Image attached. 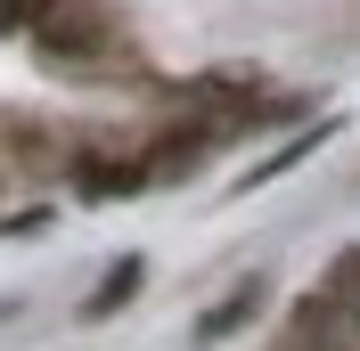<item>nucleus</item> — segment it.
Masks as SVG:
<instances>
[{
  "label": "nucleus",
  "instance_id": "obj_4",
  "mask_svg": "<svg viewBox=\"0 0 360 351\" xmlns=\"http://www.w3.org/2000/svg\"><path fill=\"white\" fill-rule=\"evenodd\" d=\"M246 310H254V286H246V294H229V303L205 319V327H197V343H221V335H238V327H246Z\"/></svg>",
  "mask_w": 360,
  "mask_h": 351
},
{
  "label": "nucleus",
  "instance_id": "obj_3",
  "mask_svg": "<svg viewBox=\"0 0 360 351\" xmlns=\"http://www.w3.org/2000/svg\"><path fill=\"white\" fill-rule=\"evenodd\" d=\"M41 49H49V58H82V49H98V17H58V8H49V17H41Z\"/></svg>",
  "mask_w": 360,
  "mask_h": 351
},
{
  "label": "nucleus",
  "instance_id": "obj_2",
  "mask_svg": "<svg viewBox=\"0 0 360 351\" xmlns=\"http://www.w3.org/2000/svg\"><path fill=\"white\" fill-rule=\"evenodd\" d=\"M139 278H148V262H139V253H123V262H115L107 278H98V294L82 303V319H115V310H123V303L139 294Z\"/></svg>",
  "mask_w": 360,
  "mask_h": 351
},
{
  "label": "nucleus",
  "instance_id": "obj_1",
  "mask_svg": "<svg viewBox=\"0 0 360 351\" xmlns=\"http://www.w3.org/2000/svg\"><path fill=\"white\" fill-rule=\"evenodd\" d=\"M74 180H82V197H139V188H148V164H107V155H82V164H74Z\"/></svg>",
  "mask_w": 360,
  "mask_h": 351
},
{
  "label": "nucleus",
  "instance_id": "obj_5",
  "mask_svg": "<svg viewBox=\"0 0 360 351\" xmlns=\"http://www.w3.org/2000/svg\"><path fill=\"white\" fill-rule=\"evenodd\" d=\"M49 8H58V0H0V33H17L25 17H49Z\"/></svg>",
  "mask_w": 360,
  "mask_h": 351
}]
</instances>
